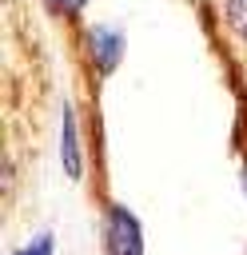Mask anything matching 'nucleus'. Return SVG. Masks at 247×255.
<instances>
[{
  "label": "nucleus",
  "mask_w": 247,
  "mask_h": 255,
  "mask_svg": "<svg viewBox=\"0 0 247 255\" xmlns=\"http://www.w3.org/2000/svg\"><path fill=\"white\" fill-rule=\"evenodd\" d=\"M60 167L72 183L84 179V143H80V124H76L72 100H64V112H60Z\"/></svg>",
  "instance_id": "3"
},
{
  "label": "nucleus",
  "mask_w": 247,
  "mask_h": 255,
  "mask_svg": "<svg viewBox=\"0 0 247 255\" xmlns=\"http://www.w3.org/2000/svg\"><path fill=\"white\" fill-rule=\"evenodd\" d=\"M84 44H88V60L100 76H112L124 60V32L112 28V24H88L84 32Z\"/></svg>",
  "instance_id": "2"
},
{
  "label": "nucleus",
  "mask_w": 247,
  "mask_h": 255,
  "mask_svg": "<svg viewBox=\"0 0 247 255\" xmlns=\"http://www.w3.org/2000/svg\"><path fill=\"white\" fill-rule=\"evenodd\" d=\"M56 16H80L84 8H88V0H44Z\"/></svg>",
  "instance_id": "6"
},
{
  "label": "nucleus",
  "mask_w": 247,
  "mask_h": 255,
  "mask_svg": "<svg viewBox=\"0 0 247 255\" xmlns=\"http://www.w3.org/2000/svg\"><path fill=\"white\" fill-rule=\"evenodd\" d=\"M12 255H56V235L52 231H36L28 243H20Z\"/></svg>",
  "instance_id": "5"
},
{
  "label": "nucleus",
  "mask_w": 247,
  "mask_h": 255,
  "mask_svg": "<svg viewBox=\"0 0 247 255\" xmlns=\"http://www.w3.org/2000/svg\"><path fill=\"white\" fill-rule=\"evenodd\" d=\"M239 183H243V199H247V163H243V171H239Z\"/></svg>",
  "instance_id": "7"
},
{
  "label": "nucleus",
  "mask_w": 247,
  "mask_h": 255,
  "mask_svg": "<svg viewBox=\"0 0 247 255\" xmlns=\"http://www.w3.org/2000/svg\"><path fill=\"white\" fill-rule=\"evenodd\" d=\"M223 20L239 44H247V0H223Z\"/></svg>",
  "instance_id": "4"
},
{
  "label": "nucleus",
  "mask_w": 247,
  "mask_h": 255,
  "mask_svg": "<svg viewBox=\"0 0 247 255\" xmlns=\"http://www.w3.org/2000/svg\"><path fill=\"white\" fill-rule=\"evenodd\" d=\"M104 255H143V227L127 203H104Z\"/></svg>",
  "instance_id": "1"
}]
</instances>
